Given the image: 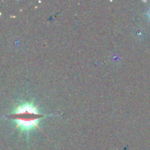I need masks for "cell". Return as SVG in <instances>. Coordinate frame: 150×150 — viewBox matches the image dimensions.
<instances>
[{
  "instance_id": "cell-1",
  "label": "cell",
  "mask_w": 150,
  "mask_h": 150,
  "mask_svg": "<svg viewBox=\"0 0 150 150\" xmlns=\"http://www.w3.org/2000/svg\"><path fill=\"white\" fill-rule=\"evenodd\" d=\"M38 108L39 105L33 102H21L15 106L14 110L6 118L15 122V129L29 133L39 128L40 121L42 119L50 116L40 112Z\"/></svg>"
},
{
  "instance_id": "cell-2",
  "label": "cell",
  "mask_w": 150,
  "mask_h": 150,
  "mask_svg": "<svg viewBox=\"0 0 150 150\" xmlns=\"http://www.w3.org/2000/svg\"><path fill=\"white\" fill-rule=\"evenodd\" d=\"M147 16H148V18H149V19L150 20V8L149 9V11H148V12H147Z\"/></svg>"
}]
</instances>
